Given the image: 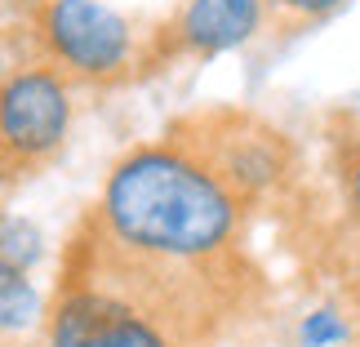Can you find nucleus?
<instances>
[{
  "label": "nucleus",
  "mask_w": 360,
  "mask_h": 347,
  "mask_svg": "<svg viewBox=\"0 0 360 347\" xmlns=\"http://www.w3.org/2000/svg\"><path fill=\"white\" fill-rule=\"evenodd\" d=\"M67 125H72V99L67 80L58 72L32 67L5 80L0 94V147H5V170H27V165L49 160L63 147Z\"/></svg>",
  "instance_id": "nucleus-2"
},
{
  "label": "nucleus",
  "mask_w": 360,
  "mask_h": 347,
  "mask_svg": "<svg viewBox=\"0 0 360 347\" xmlns=\"http://www.w3.org/2000/svg\"><path fill=\"white\" fill-rule=\"evenodd\" d=\"M342 334H347V325L334 312H311L302 321V347H329V343H342Z\"/></svg>",
  "instance_id": "nucleus-8"
},
{
  "label": "nucleus",
  "mask_w": 360,
  "mask_h": 347,
  "mask_svg": "<svg viewBox=\"0 0 360 347\" xmlns=\"http://www.w3.org/2000/svg\"><path fill=\"white\" fill-rule=\"evenodd\" d=\"M98 223L143 254L223 258L236 232V196L187 147H138L107 174Z\"/></svg>",
  "instance_id": "nucleus-1"
},
{
  "label": "nucleus",
  "mask_w": 360,
  "mask_h": 347,
  "mask_svg": "<svg viewBox=\"0 0 360 347\" xmlns=\"http://www.w3.org/2000/svg\"><path fill=\"white\" fill-rule=\"evenodd\" d=\"M36 27L45 53L72 76L107 80L129 63V27L98 0H45Z\"/></svg>",
  "instance_id": "nucleus-3"
},
{
  "label": "nucleus",
  "mask_w": 360,
  "mask_h": 347,
  "mask_svg": "<svg viewBox=\"0 0 360 347\" xmlns=\"http://www.w3.org/2000/svg\"><path fill=\"white\" fill-rule=\"evenodd\" d=\"M0 316H5L9 334L18 325H32L36 294H32V285H27V272L22 267H5V272H0Z\"/></svg>",
  "instance_id": "nucleus-7"
},
{
  "label": "nucleus",
  "mask_w": 360,
  "mask_h": 347,
  "mask_svg": "<svg viewBox=\"0 0 360 347\" xmlns=\"http://www.w3.org/2000/svg\"><path fill=\"white\" fill-rule=\"evenodd\" d=\"M205 151H191L231 196H254V191L271 187L285 170V143L281 134L262 130L249 116H210L205 120Z\"/></svg>",
  "instance_id": "nucleus-5"
},
{
  "label": "nucleus",
  "mask_w": 360,
  "mask_h": 347,
  "mask_svg": "<svg viewBox=\"0 0 360 347\" xmlns=\"http://www.w3.org/2000/svg\"><path fill=\"white\" fill-rule=\"evenodd\" d=\"M49 347H178L129 298L98 285H67L49 316Z\"/></svg>",
  "instance_id": "nucleus-4"
},
{
  "label": "nucleus",
  "mask_w": 360,
  "mask_h": 347,
  "mask_svg": "<svg viewBox=\"0 0 360 347\" xmlns=\"http://www.w3.org/2000/svg\"><path fill=\"white\" fill-rule=\"evenodd\" d=\"M276 5L294 9V13H302V18H325V13H334L342 0H276Z\"/></svg>",
  "instance_id": "nucleus-9"
},
{
  "label": "nucleus",
  "mask_w": 360,
  "mask_h": 347,
  "mask_svg": "<svg viewBox=\"0 0 360 347\" xmlns=\"http://www.w3.org/2000/svg\"><path fill=\"white\" fill-rule=\"evenodd\" d=\"M262 23V0H187L174 18V40L187 53H227Z\"/></svg>",
  "instance_id": "nucleus-6"
},
{
  "label": "nucleus",
  "mask_w": 360,
  "mask_h": 347,
  "mask_svg": "<svg viewBox=\"0 0 360 347\" xmlns=\"http://www.w3.org/2000/svg\"><path fill=\"white\" fill-rule=\"evenodd\" d=\"M347 196H352V210L360 214V160L352 165V174H347Z\"/></svg>",
  "instance_id": "nucleus-10"
}]
</instances>
